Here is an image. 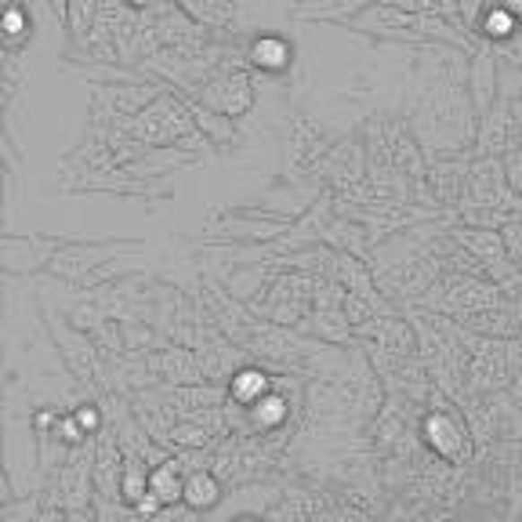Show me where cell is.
Returning a JSON list of instances; mask_svg holds the SVG:
<instances>
[{
	"label": "cell",
	"instance_id": "cell-6",
	"mask_svg": "<svg viewBox=\"0 0 522 522\" xmlns=\"http://www.w3.org/2000/svg\"><path fill=\"white\" fill-rule=\"evenodd\" d=\"M218 500H222V486L211 472H193L186 479V500L182 504H189L193 511H204V508H214Z\"/></svg>",
	"mask_w": 522,
	"mask_h": 522
},
{
	"label": "cell",
	"instance_id": "cell-8",
	"mask_svg": "<svg viewBox=\"0 0 522 522\" xmlns=\"http://www.w3.org/2000/svg\"><path fill=\"white\" fill-rule=\"evenodd\" d=\"M73 417L80 421V428H83L87 435H95V431L102 428V413H99V406H91V403H87V406H76Z\"/></svg>",
	"mask_w": 522,
	"mask_h": 522
},
{
	"label": "cell",
	"instance_id": "cell-7",
	"mask_svg": "<svg viewBox=\"0 0 522 522\" xmlns=\"http://www.w3.org/2000/svg\"><path fill=\"white\" fill-rule=\"evenodd\" d=\"M37 497H22V500H8L4 504V522H37Z\"/></svg>",
	"mask_w": 522,
	"mask_h": 522
},
{
	"label": "cell",
	"instance_id": "cell-10",
	"mask_svg": "<svg viewBox=\"0 0 522 522\" xmlns=\"http://www.w3.org/2000/svg\"><path fill=\"white\" fill-rule=\"evenodd\" d=\"M62 515L58 511H44V515H37V522H58Z\"/></svg>",
	"mask_w": 522,
	"mask_h": 522
},
{
	"label": "cell",
	"instance_id": "cell-5",
	"mask_svg": "<svg viewBox=\"0 0 522 522\" xmlns=\"http://www.w3.org/2000/svg\"><path fill=\"white\" fill-rule=\"evenodd\" d=\"M287 413H291V406H287V399L276 396V392H269L265 399H257V403L247 410V417H250V424H254L257 431H273V428H280V424L287 421Z\"/></svg>",
	"mask_w": 522,
	"mask_h": 522
},
{
	"label": "cell",
	"instance_id": "cell-11",
	"mask_svg": "<svg viewBox=\"0 0 522 522\" xmlns=\"http://www.w3.org/2000/svg\"><path fill=\"white\" fill-rule=\"evenodd\" d=\"M239 522H257V518H239Z\"/></svg>",
	"mask_w": 522,
	"mask_h": 522
},
{
	"label": "cell",
	"instance_id": "cell-4",
	"mask_svg": "<svg viewBox=\"0 0 522 522\" xmlns=\"http://www.w3.org/2000/svg\"><path fill=\"white\" fill-rule=\"evenodd\" d=\"M149 465L138 454H124V468H120V500L127 508H135L145 493H149Z\"/></svg>",
	"mask_w": 522,
	"mask_h": 522
},
{
	"label": "cell",
	"instance_id": "cell-2",
	"mask_svg": "<svg viewBox=\"0 0 522 522\" xmlns=\"http://www.w3.org/2000/svg\"><path fill=\"white\" fill-rule=\"evenodd\" d=\"M149 490L170 508V504H178L186 500V475H182V465L174 461V457H163L152 465L149 472Z\"/></svg>",
	"mask_w": 522,
	"mask_h": 522
},
{
	"label": "cell",
	"instance_id": "cell-9",
	"mask_svg": "<svg viewBox=\"0 0 522 522\" xmlns=\"http://www.w3.org/2000/svg\"><path fill=\"white\" fill-rule=\"evenodd\" d=\"M69 522H95V518H87V508H76L69 511Z\"/></svg>",
	"mask_w": 522,
	"mask_h": 522
},
{
	"label": "cell",
	"instance_id": "cell-1",
	"mask_svg": "<svg viewBox=\"0 0 522 522\" xmlns=\"http://www.w3.org/2000/svg\"><path fill=\"white\" fill-rule=\"evenodd\" d=\"M421 435H424V443L450 465H461L472 454V439H468L465 421L454 410H447L443 403H439V410H428V417L421 421Z\"/></svg>",
	"mask_w": 522,
	"mask_h": 522
},
{
	"label": "cell",
	"instance_id": "cell-3",
	"mask_svg": "<svg viewBox=\"0 0 522 522\" xmlns=\"http://www.w3.org/2000/svg\"><path fill=\"white\" fill-rule=\"evenodd\" d=\"M273 392V381L265 370H257V367H247V370H236L232 381H229V396L232 403H239L243 410H250L257 399H265Z\"/></svg>",
	"mask_w": 522,
	"mask_h": 522
}]
</instances>
